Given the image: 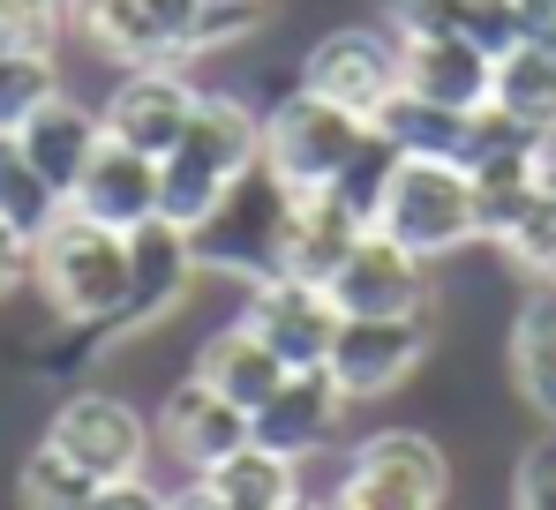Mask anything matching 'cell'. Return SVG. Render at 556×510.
<instances>
[{
	"mask_svg": "<svg viewBox=\"0 0 556 510\" xmlns=\"http://www.w3.org/2000/svg\"><path fill=\"white\" fill-rule=\"evenodd\" d=\"M256 166H264V105H249L241 90H203L181 143L159 158V218L195 233Z\"/></svg>",
	"mask_w": 556,
	"mask_h": 510,
	"instance_id": "1",
	"label": "cell"
},
{
	"mask_svg": "<svg viewBox=\"0 0 556 510\" xmlns=\"http://www.w3.org/2000/svg\"><path fill=\"white\" fill-rule=\"evenodd\" d=\"M30 285L46 301V316L61 323H113L128 301V233L91 226L84 211H61L38 241H30Z\"/></svg>",
	"mask_w": 556,
	"mask_h": 510,
	"instance_id": "2",
	"label": "cell"
},
{
	"mask_svg": "<svg viewBox=\"0 0 556 510\" xmlns=\"http://www.w3.org/2000/svg\"><path fill=\"white\" fill-rule=\"evenodd\" d=\"M369 226L437 270V263H452L459 248L481 241L473 180H466V166H444V158H399V173H391V188H383Z\"/></svg>",
	"mask_w": 556,
	"mask_h": 510,
	"instance_id": "3",
	"label": "cell"
},
{
	"mask_svg": "<svg viewBox=\"0 0 556 510\" xmlns=\"http://www.w3.org/2000/svg\"><path fill=\"white\" fill-rule=\"evenodd\" d=\"M362 136H369L362 113L301 90V76H293V90H278L264 105V173L286 195H316V188H331L346 173V158L362 151Z\"/></svg>",
	"mask_w": 556,
	"mask_h": 510,
	"instance_id": "4",
	"label": "cell"
},
{
	"mask_svg": "<svg viewBox=\"0 0 556 510\" xmlns=\"http://www.w3.org/2000/svg\"><path fill=\"white\" fill-rule=\"evenodd\" d=\"M452 496V458L421 428H376L354 443L339 488L324 496L331 510H444Z\"/></svg>",
	"mask_w": 556,
	"mask_h": 510,
	"instance_id": "5",
	"label": "cell"
},
{
	"mask_svg": "<svg viewBox=\"0 0 556 510\" xmlns=\"http://www.w3.org/2000/svg\"><path fill=\"white\" fill-rule=\"evenodd\" d=\"M46 443H53L68 466H84L91 481H136V473H151V450H159L151 421H143L121 391H98V383H76V391L53 406Z\"/></svg>",
	"mask_w": 556,
	"mask_h": 510,
	"instance_id": "6",
	"label": "cell"
},
{
	"mask_svg": "<svg viewBox=\"0 0 556 510\" xmlns=\"http://www.w3.org/2000/svg\"><path fill=\"white\" fill-rule=\"evenodd\" d=\"M278 226H286V188L256 166V173L233 180V195H226L188 241H195V263H203L211 278L256 285V278H271V263H278Z\"/></svg>",
	"mask_w": 556,
	"mask_h": 510,
	"instance_id": "7",
	"label": "cell"
},
{
	"mask_svg": "<svg viewBox=\"0 0 556 510\" xmlns=\"http://www.w3.org/2000/svg\"><path fill=\"white\" fill-rule=\"evenodd\" d=\"M195 285H203V263H195V241H188L181 226H166V218L136 226V233H128V301H121V316L105 323V339L113 345L151 339L159 323H174L188 308Z\"/></svg>",
	"mask_w": 556,
	"mask_h": 510,
	"instance_id": "8",
	"label": "cell"
},
{
	"mask_svg": "<svg viewBox=\"0 0 556 510\" xmlns=\"http://www.w3.org/2000/svg\"><path fill=\"white\" fill-rule=\"evenodd\" d=\"M429 339H437V316H339L324 368L346 391V406H369V398H391L429 360Z\"/></svg>",
	"mask_w": 556,
	"mask_h": 510,
	"instance_id": "9",
	"label": "cell"
},
{
	"mask_svg": "<svg viewBox=\"0 0 556 510\" xmlns=\"http://www.w3.org/2000/svg\"><path fill=\"white\" fill-rule=\"evenodd\" d=\"M301 90H316V98H331V105L376 120V113L391 105V90H399V38H391L383 23L324 30V38L301 53Z\"/></svg>",
	"mask_w": 556,
	"mask_h": 510,
	"instance_id": "10",
	"label": "cell"
},
{
	"mask_svg": "<svg viewBox=\"0 0 556 510\" xmlns=\"http://www.w3.org/2000/svg\"><path fill=\"white\" fill-rule=\"evenodd\" d=\"M203 90L181 76V61H151V68H113V90L98 98V120L113 143L143 151V158H166L181 143L188 113H195Z\"/></svg>",
	"mask_w": 556,
	"mask_h": 510,
	"instance_id": "11",
	"label": "cell"
},
{
	"mask_svg": "<svg viewBox=\"0 0 556 510\" xmlns=\"http://www.w3.org/2000/svg\"><path fill=\"white\" fill-rule=\"evenodd\" d=\"M331 308L339 316H437V285H429V263L421 255H406L399 241H383V233H362L354 255L331 270Z\"/></svg>",
	"mask_w": 556,
	"mask_h": 510,
	"instance_id": "12",
	"label": "cell"
},
{
	"mask_svg": "<svg viewBox=\"0 0 556 510\" xmlns=\"http://www.w3.org/2000/svg\"><path fill=\"white\" fill-rule=\"evenodd\" d=\"M241 323L271 345L286 368H324V353H331V339H339L331 293L308 285V278H278V270L241 293Z\"/></svg>",
	"mask_w": 556,
	"mask_h": 510,
	"instance_id": "13",
	"label": "cell"
},
{
	"mask_svg": "<svg viewBox=\"0 0 556 510\" xmlns=\"http://www.w3.org/2000/svg\"><path fill=\"white\" fill-rule=\"evenodd\" d=\"M151 435H159V450H166L181 473H211V466H218V458H233L256 428H249V413H241V406H226L211 383L181 375V383L166 391V406H159Z\"/></svg>",
	"mask_w": 556,
	"mask_h": 510,
	"instance_id": "14",
	"label": "cell"
},
{
	"mask_svg": "<svg viewBox=\"0 0 556 510\" xmlns=\"http://www.w3.org/2000/svg\"><path fill=\"white\" fill-rule=\"evenodd\" d=\"M339 421H346V391L331 383V368H293L286 383L271 391V406H256V443L264 450H278V458H316L331 435H339Z\"/></svg>",
	"mask_w": 556,
	"mask_h": 510,
	"instance_id": "15",
	"label": "cell"
},
{
	"mask_svg": "<svg viewBox=\"0 0 556 510\" xmlns=\"http://www.w3.org/2000/svg\"><path fill=\"white\" fill-rule=\"evenodd\" d=\"M369 226L331 195V188H316V195H286V226H278V278H308V285H331V270L354 255Z\"/></svg>",
	"mask_w": 556,
	"mask_h": 510,
	"instance_id": "16",
	"label": "cell"
},
{
	"mask_svg": "<svg viewBox=\"0 0 556 510\" xmlns=\"http://www.w3.org/2000/svg\"><path fill=\"white\" fill-rule=\"evenodd\" d=\"M68 211H84L91 226H113V233L151 226L159 218V158H143V151L105 136L98 158L84 166V180H76V195H68Z\"/></svg>",
	"mask_w": 556,
	"mask_h": 510,
	"instance_id": "17",
	"label": "cell"
},
{
	"mask_svg": "<svg viewBox=\"0 0 556 510\" xmlns=\"http://www.w3.org/2000/svg\"><path fill=\"white\" fill-rule=\"evenodd\" d=\"M61 30L76 46H91L113 68H151V61H181V46L151 23L143 0H61ZM188 68V61H181Z\"/></svg>",
	"mask_w": 556,
	"mask_h": 510,
	"instance_id": "18",
	"label": "cell"
},
{
	"mask_svg": "<svg viewBox=\"0 0 556 510\" xmlns=\"http://www.w3.org/2000/svg\"><path fill=\"white\" fill-rule=\"evenodd\" d=\"M399 90H414L429 105H452V113H473L496 90V61L473 53L466 38H399Z\"/></svg>",
	"mask_w": 556,
	"mask_h": 510,
	"instance_id": "19",
	"label": "cell"
},
{
	"mask_svg": "<svg viewBox=\"0 0 556 510\" xmlns=\"http://www.w3.org/2000/svg\"><path fill=\"white\" fill-rule=\"evenodd\" d=\"M188 375H195V383H211L226 406H241V413L256 421V406H271V391L293 375V368H286L271 345H264L249 323H241V316H233L226 331H211V339L195 345V368H188Z\"/></svg>",
	"mask_w": 556,
	"mask_h": 510,
	"instance_id": "20",
	"label": "cell"
},
{
	"mask_svg": "<svg viewBox=\"0 0 556 510\" xmlns=\"http://www.w3.org/2000/svg\"><path fill=\"white\" fill-rule=\"evenodd\" d=\"M98 143H105V120H98V105H84V98H53V105H38L30 120H23V136H15V151L30 158V166L46 173L61 195H76V180H84V166L98 158Z\"/></svg>",
	"mask_w": 556,
	"mask_h": 510,
	"instance_id": "21",
	"label": "cell"
},
{
	"mask_svg": "<svg viewBox=\"0 0 556 510\" xmlns=\"http://www.w3.org/2000/svg\"><path fill=\"white\" fill-rule=\"evenodd\" d=\"M504 375L534 421L556 428V285H534L504 331Z\"/></svg>",
	"mask_w": 556,
	"mask_h": 510,
	"instance_id": "22",
	"label": "cell"
},
{
	"mask_svg": "<svg viewBox=\"0 0 556 510\" xmlns=\"http://www.w3.org/2000/svg\"><path fill=\"white\" fill-rule=\"evenodd\" d=\"M203 481H211V496H218L226 510H286L293 496H301V466L278 458V450H264L256 435H249L233 458H218Z\"/></svg>",
	"mask_w": 556,
	"mask_h": 510,
	"instance_id": "23",
	"label": "cell"
},
{
	"mask_svg": "<svg viewBox=\"0 0 556 510\" xmlns=\"http://www.w3.org/2000/svg\"><path fill=\"white\" fill-rule=\"evenodd\" d=\"M369 128L399 158H444V166H459V151H466V113L429 105V98H414V90H391V105L376 113Z\"/></svg>",
	"mask_w": 556,
	"mask_h": 510,
	"instance_id": "24",
	"label": "cell"
},
{
	"mask_svg": "<svg viewBox=\"0 0 556 510\" xmlns=\"http://www.w3.org/2000/svg\"><path fill=\"white\" fill-rule=\"evenodd\" d=\"M61 98V61L53 53H38V46H0V136L15 143L23 136V120L38 113V105H53Z\"/></svg>",
	"mask_w": 556,
	"mask_h": 510,
	"instance_id": "25",
	"label": "cell"
},
{
	"mask_svg": "<svg viewBox=\"0 0 556 510\" xmlns=\"http://www.w3.org/2000/svg\"><path fill=\"white\" fill-rule=\"evenodd\" d=\"M61 211H68V195H61L46 173H38L23 151H15V143H8V136H0V218H8L23 241H38Z\"/></svg>",
	"mask_w": 556,
	"mask_h": 510,
	"instance_id": "26",
	"label": "cell"
},
{
	"mask_svg": "<svg viewBox=\"0 0 556 510\" xmlns=\"http://www.w3.org/2000/svg\"><path fill=\"white\" fill-rule=\"evenodd\" d=\"M91 496H98V481L84 466H68L53 443L23 450V466H15V510H84Z\"/></svg>",
	"mask_w": 556,
	"mask_h": 510,
	"instance_id": "27",
	"label": "cell"
},
{
	"mask_svg": "<svg viewBox=\"0 0 556 510\" xmlns=\"http://www.w3.org/2000/svg\"><path fill=\"white\" fill-rule=\"evenodd\" d=\"M496 255H504L519 278H534V285H556V195H534V203L519 211V226L496 241Z\"/></svg>",
	"mask_w": 556,
	"mask_h": 510,
	"instance_id": "28",
	"label": "cell"
},
{
	"mask_svg": "<svg viewBox=\"0 0 556 510\" xmlns=\"http://www.w3.org/2000/svg\"><path fill=\"white\" fill-rule=\"evenodd\" d=\"M391 173H399V151H391V143H383V136L369 128V136H362V151L346 158V173L331 180V195H339V203H346V211L369 226L376 203H383V188H391Z\"/></svg>",
	"mask_w": 556,
	"mask_h": 510,
	"instance_id": "29",
	"label": "cell"
},
{
	"mask_svg": "<svg viewBox=\"0 0 556 510\" xmlns=\"http://www.w3.org/2000/svg\"><path fill=\"white\" fill-rule=\"evenodd\" d=\"M459 38L473 46V53L504 61V53H519V46L534 38V15H527L519 0H466V15H459Z\"/></svg>",
	"mask_w": 556,
	"mask_h": 510,
	"instance_id": "30",
	"label": "cell"
},
{
	"mask_svg": "<svg viewBox=\"0 0 556 510\" xmlns=\"http://www.w3.org/2000/svg\"><path fill=\"white\" fill-rule=\"evenodd\" d=\"M264 38V8L256 0H203V23H195V61L211 53H241Z\"/></svg>",
	"mask_w": 556,
	"mask_h": 510,
	"instance_id": "31",
	"label": "cell"
},
{
	"mask_svg": "<svg viewBox=\"0 0 556 510\" xmlns=\"http://www.w3.org/2000/svg\"><path fill=\"white\" fill-rule=\"evenodd\" d=\"M466 0H376V23L391 38H459Z\"/></svg>",
	"mask_w": 556,
	"mask_h": 510,
	"instance_id": "32",
	"label": "cell"
},
{
	"mask_svg": "<svg viewBox=\"0 0 556 510\" xmlns=\"http://www.w3.org/2000/svg\"><path fill=\"white\" fill-rule=\"evenodd\" d=\"M511 510H556V443L519 450V473H511Z\"/></svg>",
	"mask_w": 556,
	"mask_h": 510,
	"instance_id": "33",
	"label": "cell"
},
{
	"mask_svg": "<svg viewBox=\"0 0 556 510\" xmlns=\"http://www.w3.org/2000/svg\"><path fill=\"white\" fill-rule=\"evenodd\" d=\"M84 510H166V488H159L151 473H136V481H98V496Z\"/></svg>",
	"mask_w": 556,
	"mask_h": 510,
	"instance_id": "34",
	"label": "cell"
},
{
	"mask_svg": "<svg viewBox=\"0 0 556 510\" xmlns=\"http://www.w3.org/2000/svg\"><path fill=\"white\" fill-rule=\"evenodd\" d=\"M151 8V23L181 46V61H195V23H203V0H143Z\"/></svg>",
	"mask_w": 556,
	"mask_h": 510,
	"instance_id": "35",
	"label": "cell"
},
{
	"mask_svg": "<svg viewBox=\"0 0 556 510\" xmlns=\"http://www.w3.org/2000/svg\"><path fill=\"white\" fill-rule=\"evenodd\" d=\"M15 285H30V241L0 218V301H8Z\"/></svg>",
	"mask_w": 556,
	"mask_h": 510,
	"instance_id": "36",
	"label": "cell"
},
{
	"mask_svg": "<svg viewBox=\"0 0 556 510\" xmlns=\"http://www.w3.org/2000/svg\"><path fill=\"white\" fill-rule=\"evenodd\" d=\"M166 510H226V503L211 496V481H203V473H188L181 488H166Z\"/></svg>",
	"mask_w": 556,
	"mask_h": 510,
	"instance_id": "37",
	"label": "cell"
},
{
	"mask_svg": "<svg viewBox=\"0 0 556 510\" xmlns=\"http://www.w3.org/2000/svg\"><path fill=\"white\" fill-rule=\"evenodd\" d=\"M519 8L534 15V38H542V30H556V0H519Z\"/></svg>",
	"mask_w": 556,
	"mask_h": 510,
	"instance_id": "38",
	"label": "cell"
},
{
	"mask_svg": "<svg viewBox=\"0 0 556 510\" xmlns=\"http://www.w3.org/2000/svg\"><path fill=\"white\" fill-rule=\"evenodd\" d=\"M542 195H556V151L542 158Z\"/></svg>",
	"mask_w": 556,
	"mask_h": 510,
	"instance_id": "39",
	"label": "cell"
},
{
	"mask_svg": "<svg viewBox=\"0 0 556 510\" xmlns=\"http://www.w3.org/2000/svg\"><path fill=\"white\" fill-rule=\"evenodd\" d=\"M286 510H331V503H324V496H293Z\"/></svg>",
	"mask_w": 556,
	"mask_h": 510,
	"instance_id": "40",
	"label": "cell"
},
{
	"mask_svg": "<svg viewBox=\"0 0 556 510\" xmlns=\"http://www.w3.org/2000/svg\"><path fill=\"white\" fill-rule=\"evenodd\" d=\"M30 8H61V0H30Z\"/></svg>",
	"mask_w": 556,
	"mask_h": 510,
	"instance_id": "41",
	"label": "cell"
},
{
	"mask_svg": "<svg viewBox=\"0 0 556 510\" xmlns=\"http://www.w3.org/2000/svg\"><path fill=\"white\" fill-rule=\"evenodd\" d=\"M256 8H271V0H256Z\"/></svg>",
	"mask_w": 556,
	"mask_h": 510,
	"instance_id": "42",
	"label": "cell"
}]
</instances>
